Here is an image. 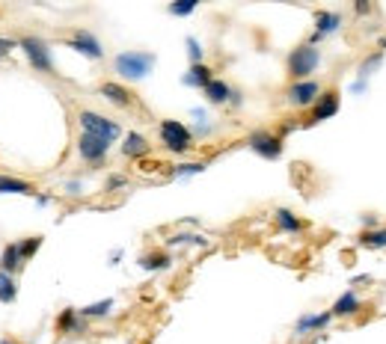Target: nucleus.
<instances>
[{
	"instance_id": "1",
	"label": "nucleus",
	"mask_w": 386,
	"mask_h": 344,
	"mask_svg": "<svg viewBox=\"0 0 386 344\" xmlns=\"http://www.w3.org/2000/svg\"><path fill=\"white\" fill-rule=\"evenodd\" d=\"M158 57L152 51H122L113 57V71L128 84H137V80H146L155 69Z\"/></svg>"
},
{
	"instance_id": "2",
	"label": "nucleus",
	"mask_w": 386,
	"mask_h": 344,
	"mask_svg": "<svg viewBox=\"0 0 386 344\" xmlns=\"http://www.w3.org/2000/svg\"><path fill=\"white\" fill-rule=\"evenodd\" d=\"M158 137H160V146L173 155H184V151L193 149V131L187 128L184 122L178 119H164L158 125Z\"/></svg>"
},
{
	"instance_id": "3",
	"label": "nucleus",
	"mask_w": 386,
	"mask_h": 344,
	"mask_svg": "<svg viewBox=\"0 0 386 344\" xmlns=\"http://www.w3.org/2000/svg\"><path fill=\"white\" fill-rule=\"evenodd\" d=\"M77 122H80V131H84V134H93V137L104 140V143H116V140L122 137L119 122L107 119L104 113H95V110H80V113H77Z\"/></svg>"
},
{
	"instance_id": "4",
	"label": "nucleus",
	"mask_w": 386,
	"mask_h": 344,
	"mask_svg": "<svg viewBox=\"0 0 386 344\" xmlns=\"http://www.w3.org/2000/svg\"><path fill=\"white\" fill-rule=\"evenodd\" d=\"M318 66H321V51L315 48V45H309V42L289 53V75L294 80H312Z\"/></svg>"
},
{
	"instance_id": "5",
	"label": "nucleus",
	"mask_w": 386,
	"mask_h": 344,
	"mask_svg": "<svg viewBox=\"0 0 386 344\" xmlns=\"http://www.w3.org/2000/svg\"><path fill=\"white\" fill-rule=\"evenodd\" d=\"M18 48L24 51L27 62H30L36 71H42V75H53V57H51V48H48V42L45 39H39V36H24V39L18 42Z\"/></svg>"
},
{
	"instance_id": "6",
	"label": "nucleus",
	"mask_w": 386,
	"mask_h": 344,
	"mask_svg": "<svg viewBox=\"0 0 386 344\" xmlns=\"http://www.w3.org/2000/svg\"><path fill=\"white\" fill-rule=\"evenodd\" d=\"M247 146L253 149L258 158H265V160H280V158H282V149H285V146H282V137H280V134L265 131V128L250 131Z\"/></svg>"
},
{
	"instance_id": "7",
	"label": "nucleus",
	"mask_w": 386,
	"mask_h": 344,
	"mask_svg": "<svg viewBox=\"0 0 386 344\" xmlns=\"http://www.w3.org/2000/svg\"><path fill=\"white\" fill-rule=\"evenodd\" d=\"M321 93H324V89H321L318 80H294V84L285 89V101L291 107H315Z\"/></svg>"
},
{
	"instance_id": "8",
	"label": "nucleus",
	"mask_w": 386,
	"mask_h": 344,
	"mask_svg": "<svg viewBox=\"0 0 386 344\" xmlns=\"http://www.w3.org/2000/svg\"><path fill=\"white\" fill-rule=\"evenodd\" d=\"M69 48L77 51L80 57H86V60H101V57H104L101 42H98L89 30H75V33H71V36H69Z\"/></svg>"
},
{
	"instance_id": "9",
	"label": "nucleus",
	"mask_w": 386,
	"mask_h": 344,
	"mask_svg": "<svg viewBox=\"0 0 386 344\" xmlns=\"http://www.w3.org/2000/svg\"><path fill=\"white\" fill-rule=\"evenodd\" d=\"M107 151H110V143H104V140L93 137V134L80 131V137H77V155L84 158L86 164H101V160L107 158Z\"/></svg>"
},
{
	"instance_id": "10",
	"label": "nucleus",
	"mask_w": 386,
	"mask_h": 344,
	"mask_svg": "<svg viewBox=\"0 0 386 344\" xmlns=\"http://www.w3.org/2000/svg\"><path fill=\"white\" fill-rule=\"evenodd\" d=\"M339 107H342V98H339L336 89H324V93H321V98L315 101V107H312L309 122L315 125V122H327V119H333V116L339 113Z\"/></svg>"
},
{
	"instance_id": "11",
	"label": "nucleus",
	"mask_w": 386,
	"mask_h": 344,
	"mask_svg": "<svg viewBox=\"0 0 386 344\" xmlns=\"http://www.w3.org/2000/svg\"><path fill=\"white\" fill-rule=\"evenodd\" d=\"M98 93H101L104 101H110L113 107H122V110H125V107H131V104H134V95H131L122 84H116V80H104V84L98 86Z\"/></svg>"
},
{
	"instance_id": "12",
	"label": "nucleus",
	"mask_w": 386,
	"mask_h": 344,
	"mask_svg": "<svg viewBox=\"0 0 386 344\" xmlns=\"http://www.w3.org/2000/svg\"><path fill=\"white\" fill-rule=\"evenodd\" d=\"M149 149H152V143L143 137V134H137V131H128V134H125V140H122V155H125V158H131V160L146 158Z\"/></svg>"
},
{
	"instance_id": "13",
	"label": "nucleus",
	"mask_w": 386,
	"mask_h": 344,
	"mask_svg": "<svg viewBox=\"0 0 386 344\" xmlns=\"http://www.w3.org/2000/svg\"><path fill=\"white\" fill-rule=\"evenodd\" d=\"M342 12H333V9H318L315 12V33L324 39V36H333L339 27H342Z\"/></svg>"
},
{
	"instance_id": "14",
	"label": "nucleus",
	"mask_w": 386,
	"mask_h": 344,
	"mask_svg": "<svg viewBox=\"0 0 386 344\" xmlns=\"http://www.w3.org/2000/svg\"><path fill=\"white\" fill-rule=\"evenodd\" d=\"M333 321V312H318V315H303V318L294 323V332L298 336H309V332L327 330V323Z\"/></svg>"
},
{
	"instance_id": "15",
	"label": "nucleus",
	"mask_w": 386,
	"mask_h": 344,
	"mask_svg": "<svg viewBox=\"0 0 386 344\" xmlns=\"http://www.w3.org/2000/svg\"><path fill=\"white\" fill-rule=\"evenodd\" d=\"M360 309H363V300L357 297V291H345L333 303V309H330V312H333V318H348V315H357Z\"/></svg>"
},
{
	"instance_id": "16",
	"label": "nucleus",
	"mask_w": 386,
	"mask_h": 344,
	"mask_svg": "<svg viewBox=\"0 0 386 344\" xmlns=\"http://www.w3.org/2000/svg\"><path fill=\"white\" fill-rule=\"evenodd\" d=\"M6 193H15V196H36V187L24 178H15V175H0V196Z\"/></svg>"
},
{
	"instance_id": "17",
	"label": "nucleus",
	"mask_w": 386,
	"mask_h": 344,
	"mask_svg": "<svg viewBox=\"0 0 386 344\" xmlns=\"http://www.w3.org/2000/svg\"><path fill=\"white\" fill-rule=\"evenodd\" d=\"M211 80H214V77H211V69L205 66V62H200V66H191V69L184 71L182 84H184V86H193V89H205V86L211 84Z\"/></svg>"
},
{
	"instance_id": "18",
	"label": "nucleus",
	"mask_w": 386,
	"mask_h": 344,
	"mask_svg": "<svg viewBox=\"0 0 386 344\" xmlns=\"http://www.w3.org/2000/svg\"><path fill=\"white\" fill-rule=\"evenodd\" d=\"M274 220H276V225H280V232H285V234H300L303 232V220L298 214H291L289 208H276Z\"/></svg>"
},
{
	"instance_id": "19",
	"label": "nucleus",
	"mask_w": 386,
	"mask_h": 344,
	"mask_svg": "<svg viewBox=\"0 0 386 344\" xmlns=\"http://www.w3.org/2000/svg\"><path fill=\"white\" fill-rule=\"evenodd\" d=\"M232 93H235V89H232L226 80H217V77H214L211 84L202 89V95L208 98V104H226L229 98H232Z\"/></svg>"
},
{
	"instance_id": "20",
	"label": "nucleus",
	"mask_w": 386,
	"mask_h": 344,
	"mask_svg": "<svg viewBox=\"0 0 386 344\" xmlns=\"http://www.w3.org/2000/svg\"><path fill=\"white\" fill-rule=\"evenodd\" d=\"M57 332H84V318L77 309H62L57 318Z\"/></svg>"
},
{
	"instance_id": "21",
	"label": "nucleus",
	"mask_w": 386,
	"mask_h": 344,
	"mask_svg": "<svg viewBox=\"0 0 386 344\" xmlns=\"http://www.w3.org/2000/svg\"><path fill=\"white\" fill-rule=\"evenodd\" d=\"M21 265H24V258H21V252H18V243H6L3 252H0V270H3V273H15Z\"/></svg>"
},
{
	"instance_id": "22",
	"label": "nucleus",
	"mask_w": 386,
	"mask_h": 344,
	"mask_svg": "<svg viewBox=\"0 0 386 344\" xmlns=\"http://www.w3.org/2000/svg\"><path fill=\"white\" fill-rule=\"evenodd\" d=\"M137 265L143 270H152V273H155V270H169L173 267V258H169L167 252H146V256H140Z\"/></svg>"
},
{
	"instance_id": "23",
	"label": "nucleus",
	"mask_w": 386,
	"mask_h": 344,
	"mask_svg": "<svg viewBox=\"0 0 386 344\" xmlns=\"http://www.w3.org/2000/svg\"><path fill=\"white\" fill-rule=\"evenodd\" d=\"M80 312V318L89 321V318H107V315L113 312V300L107 297V300H98V303H89L84 306V309H77Z\"/></svg>"
},
{
	"instance_id": "24",
	"label": "nucleus",
	"mask_w": 386,
	"mask_h": 344,
	"mask_svg": "<svg viewBox=\"0 0 386 344\" xmlns=\"http://www.w3.org/2000/svg\"><path fill=\"white\" fill-rule=\"evenodd\" d=\"M167 247H208V238H202V234L178 232V234H173V238H167Z\"/></svg>"
},
{
	"instance_id": "25",
	"label": "nucleus",
	"mask_w": 386,
	"mask_h": 344,
	"mask_svg": "<svg viewBox=\"0 0 386 344\" xmlns=\"http://www.w3.org/2000/svg\"><path fill=\"white\" fill-rule=\"evenodd\" d=\"M360 247L363 249H386V229H372L360 234Z\"/></svg>"
},
{
	"instance_id": "26",
	"label": "nucleus",
	"mask_w": 386,
	"mask_h": 344,
	"mask_svg": "<svg viewBox=\"0 0 386 344\" xmlns=\"http://www.w3.org/2000/svg\"><path fill=\"white\" fill-rule=\"evenodd\" d=\"M15 297H18L15 276H12V273H3V270H0V303H15Z\"/></svg>"
},
{
	"instance_id": "27",
	"label": "nucleus",
	"mask_w": 386,
	"mask_h": 344,
	"mask_svg": "<svg viewBox=\"0 0 386 344\" xmlns=\"http://www.w3.org/2000/svg\"><path fill=\"white\" fill-rule=\"evenodd\" d=\"M381 62H383V51H374V53H369L363 62H360V80H369L374 71L381 69Z\"/></svg>"
},
{
	"instance_id": "28",
	"label": "nucleus",
	"mask_w": 386,
	"mask_h": 344,
	"mask_svg": "<svg viewBox=\"0 0 386 344\" xmlns=\"http://www.w3.org/2000/svg\"><path fill=\"white\" fill-rule=\"evenodd\" d=\"M184 45H187V57H191V66H200V62H202V57H205L202 42L196 39V36H187V39H184Z\"/></svg>"
},
{
	"instance_id": "29",
	"label": "nucleus",
	"mask_w": 386,
	"mask_h": 344,
	"mask_svg": "<svg viewBox=\"0 0 386 344\" xmlns=\"http://www.w3.org/2000/svg\"><path fill=\"white\" fill-rule=\"evenodd\" d=\"M39 247H42V238H39V234H33V238H24L21 243H18V252H21V258L27 261L30 256L39 252Z\"/></svg>"
},
{
	"instance_id": "30",
	"label": "nucleus",
	"mask_w": 386,
	"mask_h": 344,
	"mask_svg": "<svg viewBox=\"0 0 386 344\" xmlns=\"http://www.w3.org/2000/svg\"><path fill=\"white\" fill-rule=\"evenodd\" d=\"M205 167L208 164H178V167H173V175L176 178H191V175H200V172H205Z\"/></svg>"
},
{
	"instance_id": "31",
	"label": "nucleus",
	"mask_w": 386,
	"mask_h": 344,
	"mask_svg": "<svg viewBox=\"0 0 386 344\" xmlns=\"http://www.w3.org/2000/svg\"><path fill=\"white\" fill-rule=\"evenodd\" d=\"M167 12H169V15H176V18H184V15L196 12V0H184V3H169V6H167Z\"/></svg>"
},
{
	"instance_id": "32",
	"label": "nucleus",
	"mask_w": 386,
	"mask_h": 344,
	"mask_svg": "<svg viewBox=\"0 0 386 344\" xmlns=\"http://www.w3.org/2000/svg\"><path fill=\"white\" fill-rule=\"evenodd\" d=\"M125 184H128V178L125 175H110L107 178V190H122Z\"/></svg>"
},
{
	"instance_id": "33",
	"label": "nucleus",
	"mask_w": 386,
	"mask_h": 344,
	"mask_svg": "<svg viewBox=\"0 0 386 344\" xmlns=\"http://www.w3.org/2000/svg\"><path fill=\"white\" fill-rule=\"evenodd\" d=\"M15 48H18V42H12V39H0V60L9 57V53H12Z\"/></svg>"
},
{
	"instance_id": "34",
	"label": "nucleus",
	"mask_w": 386,
	"mask_h": 344,
	"mask_svg": "<svg viewBox=\"0 0 386 344\" xmlns=\"http://www.w3.org/2000/svg\"><path fill=\"white\" fill-rule=\"evenodd\" d=\"M191 116L196 119V125H208V113H205L202 107H193V110H191Z\"/></svg>"
},
{
	"instance_id": "35",
	"label": "nucleus",
	"mask_w": 386,
	"mask_h": 344,
	"mask_svg": "<svg viewBox=\"0 0 386 344\" xmlns=\"http://www.w3.org/2000/svg\"><path fill=\"white\" fill-rule=\"evenodd\" d=\"M80 190H84V184H80V181H69V184H66V193H69V196H77Z\"/></svg>"
},
{
	"instance_id": "36",
	"label": "nucleus",
	"mask_w": 386,
	"mask_h": 344,
	"mask_svg": "<svg viewBox=\"0 0 386 344\" xmlns=\"http://www.w3.org/2000/svg\"><path fill=\"white\" fill-rule=\"evenodd\" d=\"M351 93H357V95H360V93H365V80H360V77H357V80H354V86H351Z\"/></svg>"
},
{
	"instance_id": "37",
	"label": "nucleus",
	"mask_w": 386,
	"mask_h": 344,
	"mask_svg": "<svg viewBox=\"0 0 386 344\" xmlns=\"http://www.w3.org/2000/svg\"><path fill=\"white\" fill-rule=\"evenodd\" d=\"M354 9H357V15H365V12H369V9H372V6H369V3H357Z\"/></svg>"
},
{
	"instance_id": "38",
	"label": "nucleus",
	"mask_w": 386,
	"mask_h": 344,
	"mask_svg": "<svg viewBox=\"0 0 386 344\" xmlns=\"http://www.w3.org/2000/svg\"><path fill=\"white\" fill-rule=\"evenodd\" d=\"M363 282H372V276H369V273H363V276H357V279H354V285H363Z\"/></svg>"
},
{
	"instance_id": "39",
	"label": "nucleus",
	"mask_w": 386,
	"mask_h": 344,
	"mask_svg": "<svg viewBox=\"0 0 386 344\" xmlns=\"http://www.w3.org/2000/svg\"><path fill=\"white\" fill-rule=\"evenodd\" d=\"M119 258H122V249H113V256H110V265H119Z\"/></svg>"
},
{
	"instance_id": "40",
	"label": "nucleus",
	"mask_w": 386,
	"mask_h": 344,
	"mask_svg": "<svg viewBox=\"0 0 386 344\" xmlns=\"http://www.w3.org/2000/svg\"><path fill=\"white\" fill-rule=\"evenodd\" d=\"M36 202H39V205H48V202H51V196H45V193H39V196H36Z\"/></svg>"
},
{
	"instance_id": "41",
	"label": "nucleus",
	"mask_w": 386,
	"mask_h": 344,
	"mask_svg": "<svg viewBox=\"0 0 386 344\" xmlns=\"http://www.w3.org/2000/svg\"><path fill=\"white\" fill-rule=\"evenodd\" d=\"M229 101L235 104V107H241V93H232V98H229Z\"/></svg>"
},
{
	"instance_id": "42",
	"label": "nucleus",
	"mask_w": 386,
	"mask_h": 344,
	"mask_svg": "<svg viewBox=\"0 0 386 344\" xmlns=\"http://www.w3.org/2000/svg\"><path fill=\"white\" fill-rule=\"evenodd\" d=\"M0 344H18L15 339H0Z\"/></svg>"
},
{
	"instance_id": "43",
	"label": "nucleus",
	"mask_w": 386,
	"mask_h": 344,
	"mask_svg": "<svg viewBox=\"0 0 386 344\" xmlns=\"http://www.w3.org/2000/svg\"><path fill=\"white\" fill-rule=\"evenodd\" d=\"M378 51H386V39H381V48Z\"/></svg>"
}]
</instances>
